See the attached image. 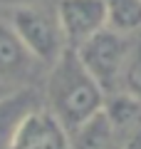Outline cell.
Instances as JSON below:
<instances>
[{
	"mask_svg": "<svg viewBox=\"0 0 141 149\" xmlns=\"http://www.w3.org/2000/svg\"><path fill=\"white\" fill-rule=\"evenodd\" d=\"M45 109L69 134L104 109V92L84 70L74 50H67L47 72Z\"/></svg>",
	"mask_w": 141,
	"mask_h": 149,
	"instance_id": "1",
	"label": "cell"
},
{
	"mask_svg": "<svg viewBox=\"0 0 141 149\" xmlns=\"http://www.w3.org/2000/svg\"><path fill=\"white\" fill-rule=\"evenodd\" d=\"M131 37L104 27L102 32H97L94 37H89L84 45H79L74 50V55L84 65V70L92 74V80L104 92V97L121 92L124 70L131 52Z\"/></svg>",
	"mask_w": 141,
	"mask_h": 149,
	"instance_id": "2",
	"label": "cell"
},
{
	"mask_svg": "<svg viewBox=\"0 0 141 149\" xmlns=\"http://www.w3.org/2000/svg\"><path fill=\"white\" fill-rule=\"evenodd\" d=\"M8 22L12 25V30L17 32V37L22 40L27 50L40 60L45 67H52L64 52L62 30H59L57 15L50 10H45L42 5H25V8H12Z\"/></svg>",
	"mask_w": 141,
	"mask_h": 149,
	"instance_id": "3",
	"label": "cell"
},
{
	"mask_svg": "<svg viewBox=\"0 0 141 149\" xmlns=\"http://www.w3.org/2000/svg\"><path fill=\"white\" fill-rule=\"evenodd\" d=\"M55 15L67 50H77L106 27L104 0H57Z\"/></svg>",
	"mask_w": 141,
	"mask_h": 149,
	"instance_id": "4",
	"label": "cell"
},
{
	"mask_svg": "<svg viewBox=\"0 0 141 149\" xmlns=\"http://www.w3.org/2000/svg\"><path fill=\"white\" fill-rule=\"evenodd\" d=\"M42 70L45 65L22 45L12 25L8 20H0V82L25 90L32 87L35 77H40Z\"/></svg>",
	"mask_w": 141,
	"mask_h": 149,
	"instance_id": "5",
	"label": "cell"
},
{
	"mask_svg": "<svg viewBox=\"0 0 141 149\" xmlns=\"http://www.w3.org/2000/svg\"><path fill=\"white\" fill-rule=\"evenodd\" d=\"M8 149H72V144L69 132L45 107H40L20 122Z\"/></svg>",
	"mask_w": 141,
	"mask_h": 149,
	"instance_id": "6",
	"label": "cell"
},
{
	"mask_svg": "<svg viewBox=\"0 0 141 149\" xmlns=\"http://www.w3.org/2000/svg\"><path fill=\"white\" fill-rule=\"evenodd\" d=\"M35 109H40V97L32 87L15 90L8 97H0V149L10 147L20 122Z\"/></svg>",
	"mask_w": 141,
	"mask_h": 149,
	"instance_id": "7",
	"label": "cell"
},
{
	"mask_svg": "<svg viewBox=\"0 0 141 149\" xmlns=\"http://www.w3.org/2000/svg\"><path fill=\"white\" fill-rule=\"evenodd\" d=\"M69 144L72 149H121V137L102 109L69 134Z\"/></svg>",
	"mask_w": 141,
	"mask_h": 149,
	"instance_id": "8",
	"label": "cell"
},
{
	"mask_svg": "<svg viewBox=\"0 0 141 149\" xmlns=\"http://www.w3.org/2000/svg\"><path fill=\"white\" fill-rule=\"evenodd\" d=\"M106 27L119 35L141 32V0H104Z\"/></svg>",
	"mask_w": 141,
	"mask_h": 149,
	"instance_id": "9",
	"label": "cell"
},
{
	"mask_svg": "<svg viewBox=\"0 0 141 149\" xmlns=\"http://www.w3.org/2000/svg\"><path fill=\"white\" fill-rule=\"evenodd\" d=\"M121 92L141 104V32L131 37V52H129V62H126V70H124Z\"/></svg>",
	"mask_w": 141,
	"mask_h": 149,
	"instance_id": "10",
	"label": "cell"
},
{
	"mask_svg": "<svg viewBox=\"0 0 141 149\" xmlns=\"http://www.w3.org/2000/svg\"><path fill=\"white\" fill-rule=\"evenodd\" d=\"M121 149H141V124L121 139Z\"/></svg>",
	"mask_w": 141,
	"mask_h": 149,
	"instance_id": "11",
	"label": "cell"
},
{
	"mask_svg": "<svg viewBox=\"0 0 141 149\" xmlns=\"http://www.w3.org/2000/svg\"><path fill=\"white\" fill-rule=\"evenodd\" d=\"M42 0H0V5H5V8H25V5H40Z\"/></svg>",
	"mask_w": 141,
	"mask_h": 149,
	"instance_id": "12",
	"label": "cell"
}]
</instances>
